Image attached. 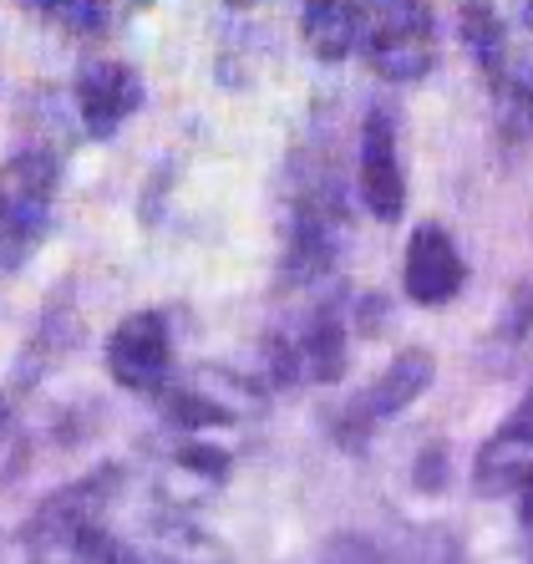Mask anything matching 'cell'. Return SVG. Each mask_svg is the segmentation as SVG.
<instances>
[{"label": "cell", "instance_id": "obj_15", "mask_svg": "<svg viewBox=\"0 0 533 564\" xmlns=\"http://www.w3.org/2000/svg\"><path fill=\"white\" fill-rule=\"evenodd\" d=\"M81 564H153V560H148V554H138L128 539H118L112 529H107V534H97V544L87 550V560H81Z\"/></svg>", "mask_w": 533, "mask_h": 564}, {"label": "cell", "instance_id": "obj_6", "mask_svg": "<svg viewBox=\"0 0 533 564\" xmlns=\"http://www.w3.org/2000/svg\"><path fill=\"white\" fill-rule=\"evenodd\" d=\"M468 285V260L443 224H416L402 254V290L416 305H447Z\"/></svg>", "mask_w": 533, "mask_h": 564}, {"label": "cell", "instance_id": "obj_10", "mask_svg": "<svg viewBox=\"0 0 533 564\" xmlns=\"http://www.w3.org/2000/svg\"><path fill=\"white\" fill-rule=\"evenodd\" d=\"M366 11H371V0H305L300 36L315 62H346L361 46Z\"/></svg>", "mask_w": 533, "mask_h": 564}, {"label": "cell", "instance_id": "obj_7", "mask_svg": "<svg viewBox=\"0 0 533 564\" xmlns=\"http://www.w3.org/2000/svg\"><path fill=\"white\" fill-rule=\"evenodd\" d=\"M427 387H432V356L412 346V351L396 356V361H391V367L356 397L351 408H346V417H340V437H346V443H361L371 427H381V422H391L402 408H412Z\"/></svg>", "mask_w": 533, "mask_h": 564}, {"label": "cell", "instance_id": "obj_17", "mask_svg": "<svg viewBox=\"0 0 533 564\" xmlns=\"http://www.w3.org/2000/svg\"><path fill=\"white\" fill-rule=\"evenodd\" d=\"M447 473V458H443V447H432L427 458H422V468H416V478H422V488L427 494H437V478Z\"/></svg>", "mask_w": 533, "mask_h": 564}, {"label": "cell", "instance_id": "obj_12", "mask_svg": "<svg viewBox=\"0 0 533 564\" xmlns=\"http://www.w3.org/2000/svg\"><path fill=\"white\" fill-rule=\"evenodd\" d=\"M153 564H229V550L219 539H208L204 529L178 524V529H163Z\"/></svg>", "mask_w": 533, "mask_h": 564}, {"label": "cell", "instance_id": "obj_14", "mask_svg": "<svg viewBox=\"0 0 533 564\" xmlns=\"http://www.w3.org/2000/svg\"><path fill=\"white\" fill-rule=\"evenodd\" d=\"M488 443L513 447V453H533V387H529V397H523L519 408H513V417H508Z\"/></svg>", "mask_w": 533, "mask_h": 564}, {"label": "cell", "instance_id": "obj_9", "mask_svg": "<svg viewBox=\"0 0 533 564\" xmlns=\"http://www.w3.org/2000/svg\"><path fill=\"white\" fill-rule=\"evenodd\" d=\"M143 107V77L128 62H87L77 72V112L91 138H112Z\"/></svg>", "mask_w": 533, "mask_h": 564}, {"label": "cell", "instance_id": "obj_8", "mask_svg": "<svg viewBox=\"0 0 533 564\" xmlns=\"http://www.w3.org/2000/svg\"><path fill=\"white\" fill-rule=\"evenodd\" d=\"M270 371L274 381H340L346 371V326H340L336 311L311 315L295 336H280L270 346Z\"/></svg>", "mask_w": 533, "mask_h": 564}, {"label": "cell", "instance_id": "obj_4", "mask_svg": "<svg viewBox=\"0 0 533 564\" xmlns=\"http://www.w3.org/2000/svg\"><path fill=\"white\" fill-rule=\"evenodd\" d=\"M107 371L122 392L163 397L173 381V330L163 311H132L107 336Z\"/></svg>", "mask_w": 533, "mask_h": 564}, {"label": "cell", "instance_id": "obj_3", "mask_svg": "<svg viewBox=\"0 0 533 564\" xmlns=\"http://www.w3.org/2000/svg\"><path fill=\"white\" fill-rule=\"evenodd\" d=\"M56 169L52 153H15L0 169V270H15L41 245L56 204Z\"/></svg>", "mask_w": 533, "mask_h": 564}, {"label": "cell", "instance_id": "obj_16", "mask_svg": "<svg viewBox=\"0 0 533 564\" xmlns=\"http://www.w3.org/2000/svg\"><path fill=\"white\" fill-rule=\"evenodd\" d=\"M513 499H519V519H523V529H533V458H523L519 484H513Z\"/></svg>", "mask_w": 533, "mask_h": 564}, {"label": "cell", "instance_id": "obj_19", "mask_svg": "<svg viewBox=\"0 0 533 564\" xmlns=\"http://www.w3.org/2000/svg\"><path fill=\"white\" fill-rule=\"evenodd\" d=\"M6 422H11V408H6V397H0V437H6Z\"/></svg>", "mask_w": 533, "mask_h": 564}, {"label": "cell", "instance_id": "obj_20", "mask_svg": "<svg viewBox=\"0 0 533 564\" xmlns=\"http://www.w3.org/2000/svg\"><path fill=\"white\" fill-rule=\"evenodd\" d=\"M229 6H239V11H244V6H254V0H229Z\"/></svg>", "mask_w": 533, "mask_h": 564}, {"label": "cell", "instance_id": "obj_2", "mask_svg": "<svg viewBox=\"0 0 533 564\" xmlns=\"http://www.w3.org/2000/svg\"><path fill=\"white\" fill-rule=\"evenodd\" d=\"M356 52L381 82H422L437 66V15L427 0H371Z\"/></svg>", "mask_w": 533, "mask_h": 564}, {"label": "cell", "instance_id": "obj_5", "mask_svg": "<svg viewBox=\"0 0 533 564\" xmlns=\"http://www.w3.org/2000/svg\"><path fill=\"white\" fill-rule=\"evenodd\" d=\"M356 184H361V204L371 219L396 224L406 209V173L402 153H396V122L387 107H371L361 122V163H356Z\"/></svg>", "mask_w": 533, "mask_h": 564}, {"label": "cell", "instance_id": "obj_11", "mask_svg": "<svg viewBox=\"0 0 533 564\" xmlns=\"http://www.w3.org/2000/svg\"><path fill=\"white\" fill-rule=\"evenodd\" d=\"M457 36H463L468 56L478 62V72L488 77V87H498L508 72V52H513V36H508L503 15L488 0H463L457 6Z\"/></svg>", "mask_w": 533, "mask_h": 564}, {"label": "cell", "instance_id": "obj_1", "mask_svg": "<svg viewBox=\"0 0 533 564\" xmlns=\"http://www.w3.org/2000/svg\"><path fill=\"white\" fill-rule=\"evenodd\" d=\"M122 468H91L87 478L56 488L52 499H41L36 513L21 529V554L31 564H81L97 534H107V509L118 499Z\"/></svg>", "mask_w": 533, "mask_h": 564}, {"label": "cell", "instance_id": "obj_21", "mask_svg": "<svg viewBox=\"0 0 533 564\" xmlns=\"http://www.w3.org/2000/svg\"><path fill=\"white\" fill-rule=\"evenodd\" d=\"M138 6H148V0H138Z\"/></svg>", "mask_w": 533, "mask_h": 564}, {"label": "cell", "instance_id": "obj_18", "mask_svg": "<svg viewBox=\"0 0 533 564\" xmlns=\"http://www.w3.org/2000/svg\"><path fill=\"white\" fill-rule=\"evenodd\" d=\"M523 36L533 41V0H523Z\"/></svg>", "mask_w": 533, "mask_h": 564}, {"label": "cell", "instance_id": "obj_13", "mask_svg": "<svg viewBox=\"0 0 533 564\" xmlns=\"http://www.w3.org/2000/svg\"><path fill=\"white\" fill-rule=\"evenodd\" d=\"M21 6L56 15L62 26L81 31V36H91V31H102V26H107V0H21Z\"/></svg>", "mask_w": 533, "mask_h": 564}]
</instances>
